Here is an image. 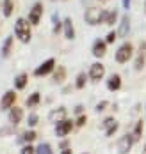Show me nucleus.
Returning a JSON list of instances; mask_svg holds the SVG:
<instances>
[{
  "mask_svg": "<svg viewBox=\"0 0 146 154\" xmlns=\"http://www.w3.org/2000/svg\"><path fill=\"white\" fill-rule=\"evenodd\" d=\"M116 37H118V32H109V34H107V35H105V43H107V45H112L114 41H116Z\"/></svg>",
  "mask_w": 146,
  "mask_h": 154,
  "instance_id": "473e14b6",
  "label": "nucleus"
},
{
  "mask_svg": "<svg viewBox=\"0 0 146 154\" xmlns=\"http://www.w3.org/2000/svg\"><path fill=\"white\" fill-rule=\"evenodd\" d=\"M107 108H109V101H105V99H103V101H100V103L96 105V112H98V113H102V112H105Z\"/></svg>",
  "mask_w": 146,
  "mask_h": 154,
  "instance_id": "72a5a7b5",
  "label": "nucleus"
},
{
  "mask_svg": "<svg viewBox=\"0 0 146 154\" xmlns=\"http://www.w3.org/2000/svg\"><path fill=\"white\" fill-rule=\"evenodd\" d=\"M37 122H39V115L32 112V113L27 117V124H29V128H34V126H37Z\"/></svg>",
  "mask_w": 146,
  "mask_h": 154,
  "instance_id": "bb28decb",
  "label": "nucleus"
},
{
  "mask_svg": "<svg viewBox=\"0 0 146 154\" xmlns=\"http://www.w3.org/2000/svg\"><path fill=\"white\" fill-rule=\"evenodd\" d=\"M112 122H116V119H114V117H107V119H103V124H102V126H103V128H109Z\"/></svg>",
  "mask_w": 146,
  "mask_h": 154,
  "instance_id": "f704fd0d",
  "label": "nucleus"
},
{
  "mask_svg": "<svg viewBox=\"0 0 146 154\" xmlns=\"http://www.w3.org/2000/svg\"><path fill=\"white\" fill-rule=\"evenodd\" d=\"M116 21H118V11L116 9H111V11H105L103 13V21L102 23L112 27V25H116Z\"/></svg>",
  "mask_w": 146,
  "mask_h": 154,
  "instance_id": "dca6fc26",
  "label": "nucleus"
},
{
  "mask_svg": "<svg viewBox=\"0 0 146 154\" xmlns=\"http://www.w3.org/2000/svg\"><path fill=\"white\" fill-rule=\"evenodd\" d=\"M63 34H64V37L68 41H73L75 39V27H73L71 18H66L64 21H63Z\"/></svg>",
  "mask_w": 146,
  "mask_h": 154,
  "instance_id": "ddd939ff",
  "label": "nucleus"
},
{
  "mask_svg": "<svg viewBox=\"0 0 146 154\" xmlns=\"http://www.w3.org/2000/svg\"><path fill=\"white\" fill-rule=\"evenodd\" d=\"M98 2H102V4H105V2H109V0H98Z\"/></svg>",
  "mask_w": 146,
  "mask_h": 154,
  "instance_id": "ea45409f",
  "label": "nucleus"
},
{
  "mask_svg": "<svg viewBox=\"0 0 146 154\" xmlns=\"http://www.w3.org/2000/svg\"><path fill=\"white\" fill-rule=\"evenodd\" d=\"M144 9H146V2H144Z\"/></svg>",
  "mask_w": 146,
  "mask_h": 154,
  "instance_id": "a19ab883",
  "label": "nucleus"
},
{
  "mask_svg": "<svg viewBox=\"0 0 146 154\" xmlns=\"http://www.w3.org/2000/svg\"><path fill=\"white\" fill-rule=\"evenodd\" d=\"M73 112H75V115H82V113H84V106H82V105H77Z\"/></svg>",
  "mask_w": 146,
  "mask_h": 154,
  "instance_id": "e433bc0d",
  "label": "nucleus"
},
{
  "mask_svg": "<svg viewBox=\"0 0 146 154\" xmlns=\"http://www.w3.org/2000/svg\"><path fill=\"white\" fill-rule=\"evenodd\" d=\"M36 154H54V151H52V145H50V143H47V142L39 143V145L36 147Z\"/></svg>",
  "mask_w": 146,
  "mask_h": 154,
  "instance_id": "b1692460",
  "label": "nucleus"
},
{
  "mask_svg": "<svg viewBox=\"0 0 146 154\" xmlns=\"http://www.w3.org/2000/svg\"><path fill=\"white\" fill-rule=\"evenodd\" d=\"M87 75L86 73H79L77 78H75V89H84L86 87V83H87Z\"/></svg>",
  "mask_w": 146,
  "mask_h": 154,
  "instance_id": "5701e85b",
  "label": "nucleus"
},
{
  "mask_svg": "<svg viewBox=\"0 0 146 154\" xmlns=\"http://www.w3.org/2000/svg\"><path fill=\"white\" fill-rule=\"evenodd\" d=\"M132 55H134V46H132V43H123L121 46L118 48L114 59H116L118 64H127V62L132 59Z\"/></svg>",
  "mask_w": 146,
  "mask_h": 154,
  "instance_id": "7ed1b4c3",
  "label": "nucleus"
},
{
  "mask_svg": "<svg viewBox=\"0 0 146 154\" xmlns=\"http://www.w3.org/2000/svg\"><path fill=\"white\" fill-rule=\"evenodd\" d=\"M68 147H70V140H61V142H59V149H61V151H63V149H68Z\"/></svg>",
  "mask_w": 146,
  "mask_h": 154,
  "instance_id": "c9c22d12",
  "label": "nucleus"
},
{
  "mask_svg": "<svg viewBox=\"0 0 146 154\" xmlns=\"http://www.w3.org/2000/svg\"><path fill=\"white\" fill-rule=\"evenodd\" d=\"M105 75V66L102 64V62H95V64H91V67H89V73H87V76L91 82H100L102 78Z\"/></svg>",
  "mask_w": 146,
  "mask_h": 154,
  "instance_id": "423d86ee",
  "label": "nucleus"
},
{
  "mask_svg": "<svg viewBox=\"0 0 146 154\" xmlns=\"http://www.w3.org/2000/svg\"><path fill=\"white\" fill-rule=\"evenodd\" d=\"M15 35L21 43H31V37H32V25L29 20H23V18H18L16 23H15Z\"/></svg>",
  "mask_w": 146,
  "mask_h": 154,
  "instance_id": "f257e3e1",
  "label": "nucleus"
},
{
  "mask_svg": "<svg viewBox=\"0 0 146 154\" xmlns=\"http://www.w3.org/2000/svg\"><path fill=\"white\" fill-rule=\"evenodd\" d=\"M41 16H43V4L41 2H37V4H34L32 9L29 11V21H31V25H39V21H41Z\"/></svg>",
  "mask_w": 146,
  "mask_h": 154,
  "instance_id": "1a4fd4ad",
  "label": "nucleus"
},
{
  "mask_svg": "<svg viewBox=\"0 0 146 154\" xmlns=\"http://www.w3.org/2000/svg\"><path fill=\"white\" fill-rule=\"evenodd\" d=\"M84 154H87V152H84Z\"/></svg>",
  "mask_w": 146,
  "mask_h": 154,
  "instance_id": "37998d69",
  "label": "nucleus"
},
{
  "mask_svg": "<svg viewBox=\"0 0 146 154\" xmlns=\"http://www.w3.org/2000/svg\"><path fill=\"white\" fill-rule=\"evenodd\" d=\"M64 80H66V67H63V66L55 67V69H54V82H55V83H61V82H64Z\"/></svg>",
  "mask_w": 146,
  "mask_h": 154,
  "instance_id": "aec40b11",
  "label": "nucleus"
},
{
  "mask_svg": "<svg viewBox=\"0 0 146 154\" xmlns=\"http://www.w3.org/2000/svg\"><path fill=\"white\" fill-rule=\"evenodd\" d=\"M39 103H41V94L39 92H32L29 97H27V101H25L27 108H36Z\"/></svg>",
  "mask_w": 146,
  "mask_h": 154,
  "instance_id": "6ab92c4d",
  "label": "nucleus"
},
{
  "mask_svg": "<svg viewBox=\"0 0 146 154\" xmlns=\"http://www.w3.org/2000/svg\"><path fill=\"white\" fill-rule=\"evenodd\" d=\"M146 66V41H143L139 45V51H137V57H135V62H134V67L135 71H143Z\"/></svg>",
  "mask_w": 146,
  "mask_h": 154,
  "instance_id": "6e6552de",
  "label": "nucleus"
},
{
  "mask_svg": "<svg viewBox=\"0 0 146 154\" xmlns=\"http://www.w3.org/2000/svg\"><path fill=\"white\" fill-rule=\"evenodd\" d=\"M103 9L100 7H87L86 9V14H84V20L87 25H100L103 21Z\"/></svg>",
  "mask_w": 146,
  "mask_h": 154,
  "instance_id": "f03ea898",
  "label": "nucleus"
},
{
  "mask_svg": "<svg viewBox=\"0 0 146 154\" xmlns=\"http://www.w3.org/2000/svg\"><path fill=\"white\" fill-rule=\"evenodd\" d=\"M54 69H55V59H47L41 66L34 69V76H48L54 73Z\"/></svg>",
  "mask_w": 146,
  "mask_h": 154,
  "instance_id": "39448f33",
  "label": "nucleus"
},
{
  "mask_svg": "<svg viewBox=\"0 0 146 154\" xmlns=\"http://www.w3.org/2000/svg\"><path fill=\"white\" fill-rule=\"evenodd\" d=\"M107 89L109 91H112V92H116V91H119L121 89V76L116 73V75H112V76L107 80Z\"/></svg>",
  "mask_w": 146,
  "mask_h": 154,
  "instance_id": "2eb2a0df",
  "label": "nucleus"
},
{
  "mask_svg": "<svg viewBox=\"0 0 146 154\" xmlns=\"http://www.w3.org/2000/svg\"><path fill=\"white\" fill-rule=\"evenodd\" d=\"M143 128H144V121H137V124H135V128H134V140L137 142V140L143 137Z\"/></svg>",
  "mask_w": 146,
  "mask_h": 154,
  "instance_id": "393cba45",
  "label": "nucleus"
},
{
  "mask_svg": "<svg viewBox=\"0 0 146 154\" xmlns=\"http://www.w3.org/2000/svg\"><path fill=\"white\" fill-rule=\"evenodd\" d=\"M13 133H16V126H13V124H11V128L7 126V128L0 129V137H7V135H13Z\"/></svg>",
  "mask_w": 146,
  "mask_h": 154,
  "instance_id": "cd10ccee",
  "label": "nucleus"
},
{
  "mask_svg": "<svg viewBox=\"0 0 146 154\" xmlns=\"http://www.w3.org/2000/svg\"><path fill=\"white\" fill-rule=\"evenodd\" d=\"M21 121H23V108L13 106L9 110V122L13 124V126H18Z\"/></svg>",
  "mask_w": 146,
  "mask_h": 154,
  "instance_id": "f8f14e48",
  "label": "nucleus"
},
{
  "mask_svg": "<svg viewBox=\"0 0 146 154\" xmlns=\"http://www.w3.org/2000/svg\"><path fill=\"white\" fill-rule=\"evenodd\" d=\"M128 29H130V20H128V16H123V20H121V25H119V30H118V35L125 37V35L128 34Z\"/></svg>",
  "mask_w": 146,
  "mask_h": 154,
  "instance_id": "412c9836",
  "label": "nucleus"
},
{
  "mask_svg": "<svg viewBox=\"0 0 146 154\" xmlns=\"http://www.w3.org/2000/svg\"><path fill=\"white\" fill-rule=\"evenodd\" d=\"M15 103H16V92L15 91H7V92L2 96V99H0V110H11V108L15 106Z\"/></svg>",
  "mask_w": 146,
  "mask_h": 154,
  "instance_id": "9d476101",
  "label": "nucleus"
},
{
  "mask_svg": "<svg viewBox=\"0 0 146 154\" xmlns=\"http://www.w3.org/2000/svg\"><path fill=\"white\" fill-rule=\"evenodd\" d=\"M116 131H118V122H112L109 128H105V137H112Z\"/></svg>",
  "mask_w": 146,
  "mask_h": 154,
  "instance_id": "2f4dec72",
  "label": "nucleus"
},
{
  "mask_svg": "<svg viewBox=\"0 0 146 154\" xmlns=\"http://www.w3.org/2000/svg\"><path fill=\"white\" fill-rule=\"evenodd\" d=\"M11 50H13V37H7L2 45V57H9Z\"/></svg>",
  "mask_w": 146,
  "mask_h": 154,
  "instance_id": "4be33fe9",
  "label": "nucleus"
},
{
  "mask_svg": "<svg viewBox=\"0 0 146 154\" xmlns=\"http://www.w3.org/2000/svg\"><path fill=\"white\" fill-rule=\"evenodd\" d=\"M36 138H37V133H36L34 129H27V131L20 137V140H18V142H20V143H32Z\"/></svg>",
  "mask_w": 146,
  "mask_h": 154,
  "instance_id": "a211bd4d",
  "label": "nucleus"
},
{
  "mask_svg": "<svg viewBox=\"0 0 146 154\" xmlns=\"http://www.w3.org/2000/svg\"><path fill=\"white\" fill-rule=\"evenodd\" d=\"M64 119H68V112H66L64 106L54 108V110L48 113V121H50V122H54V124L61 122V121H64Z\"/></svg>",
  "mask_w": 146,
  "mask_h": 154,
  "instance_id": "9b49d317",
  "label": "nucleus"
},
{
  "mask_svg": "<svg viewBox=\"0 0 146 154\" xmlns=\"http://www.w3.org/2000/svg\"><path fill=\"white\" fill-rule=\"evenodd\" d=\"M20 154H36V147H34L32 143H25V145L21 147Z\"/></svg>",
  "mask_w": 146,
  "mask_h": 154,
  "instance_id": "c85d7f7f",
  "label": "nucleus"
},
{
  "mask_svg": "<svg viewBox=\"0 0 146 154\" xmlns=\"http://www.w3.org/2000/svg\"><path fill=\"white\" fill-rule=\"evenodd\" d=\"M61 154H73V152H71V149L68 147V149H63V151H61Z\"/></svg>",
  "mask_w": 146,
  "mask_h": 154,
  "instance_id": "4c0bfd02",
  "label": "nucleus"
},
{
  "mask_svg": "<svg viewBox=\"0 0 146 154\" xmlns=\"http://www.w3.org/2000/svg\"><path fill=\"white\" fill-rule=\"evenodd\" d=\"M73 128H75V122H73L71 119H64V121H61V122L55 124V135H57L59 138H64V137H68V135L71 133Z\"/></svg>",
  "mask_w": 146,
  "mask_h": 154,
  "instance_id": "20e7f679",
  "label": "nucleus"
},
{
  "mask_svg": "<svg viewBox=\"0 0 146 154\" xmlns=\"http://www.w3.org/2000/svg\"><path fill=\"white\" fill-rule=\"evenodd\" d=\"M134 143H135V140H134V135H132V133L123 135L121 140H119V143H118V152L119 154H128Z\"/></svg>",
  "mask_w": 146,
  "mask_h": 154,
  "instance_id": "0eeeda50",
  "label": "nucleus"
},
{
  "mask_svg": "<svg viewBox=\"0 0 146 154\" xmlns=\"http://www.w3.org/2000/svg\"><path fill=\"white\" fill-rule=\"evenodd\" d=\"M144 151H146V145H144Z\"/></svg>",
  "mask_w": 146,
  "mask_h": 154,
  "instance_id": "79ce46f5",
  "label": "nucleus"
},
{
  "mask_svg": "<svg viewBox=\"0 0 146 154\" xmlns=\"http://www.w3.org/2000/svg\"><path fill=\"white\" fill-rule=\"evenodd\" d=\"M61 29H63V23L59 21V16L54 14V34H59Z\"/></svg>",
  "mask_w": 146,
  "mask_h": 154,
  "instance_id": "c756f323",
  "label": "nucleus"
},
{
  "mask_svg": "<svg viewBox=\"0 0 146 154\" xmlns=\"http://www.w3.org/2000/svg\"><path fill=\"white\" fill-rule=\"evenodd\" d=\"M105 53H107V43L103 39H96L93 45V55L96 59H102V57H105Z\"/></svg>",
  "mask_w": 146,
  "mask_h": 154,
  "instance_id": "4468645a",
  "label": "nucleus"
},
{
  "mask_svg": "<svg viewBox=\"0 0 146 154\" xmlns=\"http://www.w3.org/2000/svg\"><path fill=\"white\" fill-rule=\"evenodd\" d=\"M87 122V117L82 113V115H77V121H75V128H84Z\"/></svg>",
  "mask_w": 146,
  "mask_h": 154,
  "instance_id": "7c9ffc66",
  "label": "nucleus"
},
{
  "mask_svg": "<svg viewBox=\"0 0 146 154\" xmlns=\"http://www.w3.org/2000/svg\"><path fill=\"white\" fill-rule=\"evenodd\" d=\"M13 9H15V5H13V2L11 0H4V7H2V13L5 18H9V16L13 14Z\"/></svg>",
  "mask_w": 146,
  "mask_h": 154,
  "instance_id": "a878e982",
  "label": "nucleus"
},
{
  "mask_svg": "<svg viewBox=\"0 0 146 154\" xmlns=\"http://www.w3.org/2000/svg\"><path fill=\"white\" fill-rule=\"evenodd\" d=\"M29 83V75L27 73H20L16 78H15V89L16 91H23Z\"/></svg>",
  "mask_w": 146,
  "mask_h": 154,
  "instance_id": "f3484780",
  "label": "nucleus"
},
{
  "mask_svg": "<svg viewBox=\"0 0 146 154\" xmlns=\"http://www.w3.org/2000/svg\"><path fill=\"white\" fill-rule=\"evenodd\" d=\"M123 7H125V9H128V7H130V0H123Z\"/></svg>",
  "mask_w": 146,
  "mask_h": 154,
  "instance_id": "58836bf2",
  "label": "nucleus"
}]
</instances>
